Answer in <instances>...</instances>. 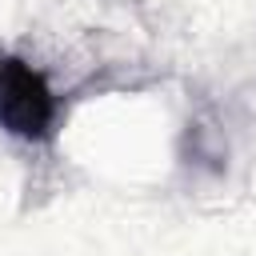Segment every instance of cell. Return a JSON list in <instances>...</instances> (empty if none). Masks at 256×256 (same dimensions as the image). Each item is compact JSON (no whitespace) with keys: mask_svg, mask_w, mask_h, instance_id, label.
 Here are the masks:
<instances>
[{"mask_svg":"<svg viewBox=\"0 0 256 256\" xmlns=\"http://www.w3.org/2000/svg\"><path fill=\"white\" fill-rule=\"evenodd\" d=\"M0 124L20 136H40L52 124L48 84L12 56H0Z\"/></svg>","mask_w":256,"mask_h":256,"instance_id":"obj_1","label":"cell"}]
</instances>
